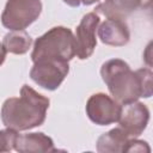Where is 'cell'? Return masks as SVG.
<instances>
[{"label": "cell", "mask_w": 153, "mask_h": 153, "mask_svg": "<svg viewBox=\"0 0 153 153\" xmlns=\"http://www.w3.org/2000/svg\"><path fill=\"white\" fill-rule=\"evenodd\" d=\"M100 76L111 97L120 104H127L139 98H149L153 94V73L151 68L131 71L121 59L105 61L100 67Z\"/></svg>", "instance_id": "cell-1"}, {"label": "cell", "mask_w": 153, "mask_h": 153, "mask_svg": "<svg viewBox=\"0 0 153 153\" xmlns=\"http://www.w3.org/2000/svg\"><path fill=\"white\" fill-rule=\"evenodd\" d=\"M50 100L29 85H23L19 97L7 98L1 106V121L6 128L25 131L44 123Z\"/></svg>", "instance_id": "cell-2"}, {"label": "cell", "mask_w": 153, "mask_h": 153, "mask_svg": "<svg viewBox=\"0 0 153 153\" xmlns=\"http://www.w3.org/2000/svg\"><path fill=\"white\" fill-rule=\"evenodd\" d=\"M75 56V38L71 29L54 26L36 38L32 47V62L41 59L62 60L69 62Z\"/></svg>", "instance_id": "cell-3"}, {"label": "cell", "mask_w": 153, "mask_h": 153, "mask_svg": "<svg viewBox=\"0 0 153 153\" xmlns=\"http://www.w3.org/2000/svg\"><path fill=\"white\" fill-rule=\"evenodd\" d=\"M42 12L41 0H7L1 13V24L10 31L25 30Z\"/></svg>", "instance_id": "cell-4"}, {"label": "cell", "mask_w": 153, "mask_h": 153, "mask_svg": "<svg viewBox=\"0 0 153 153\" xmlns=\"http://www.w3.org/2000/svg\"><path fill=\"white\" fill-rule=\"evenodd\" d=\"M68 73L69 65L67 61L41 59L33 62L30 78L42 88L55 91L60 87Z\"/></svg>", "instance_id": "cell-5"}, {"label": "cell", "mask_w": 153, "mask_h": 153, "mask_svg": "<svg viewBox=\"0 0 153 153\" xmlns=\"http://www.w3.org/2000/svg\"><path fill=\"white\" fill-rule=\"evenodd\" d=\"M121 106L112 97L106 93L98 92L90 96L86 102L85 111L91 122L98 126H109L118 121Z\"/></svg>", "instance_id": "cell-6"}, {"label": "cell", "mask_w": 153, "mask_h": 153, "mask_svg": "<svg viewBox=\"0 0 153 153\" xmlns=\"http://www.w3.org/2000/svg\"><path fill=\"white\" fill-rule=\"evenodd\" d=\"M100 23L99 16L96 12H88L86 13L79 25L75 29V55L80 60L88 59L96 47H97V37L96 32L98 29V25Z\"/></svg>", "instance_id": "cell-7"}, {"label": "cell", "mask_w": 153, "mask_h": 153, "mask_svg": "<svg viewBox=\"0 0 153 153\" xmlns=\"http://www.w3.org/2000/svg\"><path fill=\"white\" fill-rule=\"evenodd\" d=\"M117 122L118 127L122 128L128 136L137 137L147 128L149 122V109L139 100L122 104Z\"/></svg>", "instance_id": "cell-8"}, {"label": "cell", "mask_w": 153, "mask_h": 153, "mask_svg": "<svg viewBox=\"0 0 153 153\" xmlns=\"http://www.w3.org/2000/svg\"><path fill=\"white\" fill-rule=\"evenodd\" d=\"M97 33L100 42L110 47H123L130 41L128 24L121 17H106L103 23H99Z\"/></svg>", "instance_id": "cell-9"}, {"label": "cell", "mask_w": 153, "mask_h": 153, "mask_svg": "<svg viewBox=\"0 0 153 153\" xmlns=\"http://www.w3.org/2000/svg\"><path fill=\"white\" fill-rule=\"evenodd\" d=\"M14 149L19 153H50L57 151L53 139L44 133L18 134Z\"/></svg>", "instance_id": "cell-10"}, {"label": "cell", "mask_w": 153, "mask_h": 153, "mask_svg": "<svg viewBox=\"0 0 153 153\" xmlns=\"http://www.w3.org/2000/svg\"><path fill=\"white\" fill-rule=\"evenodd\" d=\"M152 0H105L96 7V13H100L105 17H121L131 14L133 12L148 8Z\"/></svg>", "instance_id": "cell-11"}, {"label": "cell", "mask_w": 153, "mask_h": 153, "mask_svg": "<svg viewBox=\"0 0 153 153\" xmlns=\"http://www.w3.org/2000/svg\"><path fill=\"white\" fill-rule=\"evenodd\" d=\"M129 139L122 128L116 127L98 137L96 149L99 153H124Z\"/></svg>", "instance_id": "cell-12"}, {"label": "cell", "mask_w": 153, "mask_h": 153, "mask_svg": "<svg viewBox=\"0 0 153 153\" xmlns=\"http://www.w3.org/2000/svg\"><path fill=\"white\" fill-rule=\"evenodd\" d=\"M2 45L6 53H11L14 55H23L29 51L32 44L31 36L24 30L10 31L2 38Z\"/></svg>", "instance_id": "cell-13"}, {"label": "cell", "mask_w": 153, "mask_h": 153, "mask_svg": "<svg viewBox=\"0 0 153 153\" xmlns=\"http://www.w3.org/2000/svg\"><path fill=\"white\" fill-rule=\"evenodd\" d=\"M19 131L6 128L0 130V152H11L14 149V145L17 141Z\"/></svg>", "instance_id": "cell-14"}, {"label": "cell", "mask_w": 153, "mask_h": 153, "mask_svg": "<svg viewBox=\"0 0 153 153\" xmlns=\"http://www.w3.org/2000/svg\"><path fill=\"white\" fill-rule=\"evenodd\" d=\"M149 153L151 152V147L149 145L143 141V140H137L136 137H130L128 140L127 147L124 153Z\"/></svg>", "instance_id": "cell-15"}, {"label": "cell", "mask_w": 153, "mask_h": 153, "mask_svg": "<svg viewBox=\"0 0 153 153\" xmlns=\"http://www.w3.org/2000/svg\"><path fill=\"white\" fill-rule=\"evenodd\" d=\"M62 1L71 7H79L81 4V0H62Z\"/></svg>", "instance_id": "cell-16"}, {"label": "cell", "mask_w": 153, "mask_h": 153, "mask_svg": "<svg viewBox=\"0 0 153 153\" xmlns=\"http://www.w3.org/2000/svg\"><path fill=\"white\" fill-rule=\"evenodd\" d=\"M5 59H6V50H5L4 45H2V43L0 42V66L4 63Z\"/></svg>", "instance_id": "cell-17"}, {"label": "cell", "mask_w": 153, "mask_h": 153, "mask_svg": "<svg viewBox=\"0 0 153 153\" xmlns=\"http://www.w3.org/2000/svg\"><path fill=\"white\" fill-rule=\"evenodd\" d=\"M100 0H81V4L85 5V6H90V5H93L96 2H99Z\"/></svg>", "instance_id": "cell-18"}]
</instances>
